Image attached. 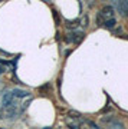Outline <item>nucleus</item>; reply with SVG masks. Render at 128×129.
<instances>
[{
  "label": "nucleus",
  "mask_w": 128,
  "mask_h": 129,
  "mask_svg": "<svg viewBox=\"0 0 128 129\" xmlns=\"http://www.w3.org/2000/svg\"><path fill=\"white\" fill-rule=\"evenodd\" d=\"M66 125H68L69 129H99L95 123H92L91 120L82 119L79 116H68Z\"/></svg>",
  "instance_id": "1"
},
{
  "label": "nucleus",
  "mask_w": 128,
  "mask_h": 129,
  "mask_svg": "<svg viewBox=\"0 0 128 129\" xmlns=\"http://www.w3.org/2000/svg\"><path fill=\"white\" fill-rule=\"evenodd\" d=\"M110 19H114V7L105 6V7L98 13V23L104 24L106 20H110Z\"/></svg>",
  "instance_id": "2"
},
{
  "label": "nucleus",
  "mask_w": 128,
  "mask_h": 129,
  "mask_svg": "<svg viewBox=\"0 0 128 129\" xmlns=\"http://www.w3.org/2000/svg\"><path fill=\"white\" fill-rule=\"evenodd\" d=\"M12 96L14 99H26V98H30V92L26 90V89H20V88H14L13 90H10Z\"/></svg>",
  "instance_id": "3"
},
{
  "label": "nucleus",
  "mask_w": 128,
  "mask_h": 129,
  "mask_svg": "<svg viewBox=\"0 0 128 129\" xmlns=\"http://www.w3.org/2000/svg\"><path fill=\"white\" fill-rule=\"evenodd\" d=\"M83 32H78V30H73L72 33H69L68 35V39L69 42H72V43H75V45H78V43H81L82 42V39H83Z\"/></svg>",
  "instance_id": "4"
},
{
  "label": "nucleus",
  "mask_w": 128,
  "mask_h": 129,
  "mask_svg": "<svg viewBox=\"0 0 128 129\" xmlns=\"http://www.w3.org/2000/svg\"><path fill=\"white\" fill-rule=\"evenodd\" d=\"M114 6L121 16H128V2H114Z\"/></svg>",
  "instance_id": "5"
},
{
  "label": "nucleus",
  "mask_w": 128,
  "mask_h": 129,
  "mask_svg": "<svg viewBox=\"0 0 128 129\" xmlns=\"http://www.w3.org/2000/svg\"><path fill=\"white\" fill-rule=\"evenodd\" d=\"M115 24H117V20H115V17H114V19H110V20H106V22L102 24V26H105L106 29H114Z\"/></svg>",
  "instance_id": "6"
},
{
  "label": "nucleus",
  "mask_w": 128,
  "mask_h": 129,
  "mask_svg": "<svg viewBox=\"0 0 128 129\" xmlns=\"http://www.w3.org/2000/svg\"><path fill=\"white\" fill-rule=\"evenodd\" d=\"M108 126H110V129H124V128H122V125L119 123V122H117V120L108 122Z\"/></svg>",
  "instance_id": "7"
},
{
  "label": "nucleus",
  "mask_w": 128,
  "mask_h": 129,
  "mask_svg": "<svg viewBox=\"0 0 128 129\" xmlns=\"http://www.w3.org/2000/svg\"><path fill=\"white\" fill-rule=\"evenodd\" d=\"M0 116H3V112H2V109H0Z\"/></svg>",
  "instance_id": "8"
}]
</instances>
